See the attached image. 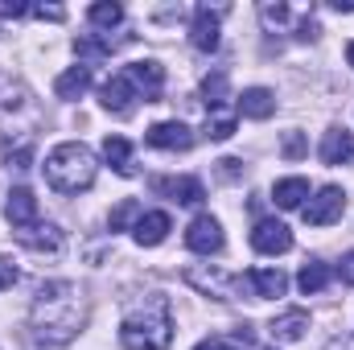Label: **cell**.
Returning <instances> with one entry per match:
<instances>
[{"label":"cell","instance_id":"4dcf8cb0","mask_svg":"<svg viewBox=\"0 0 354 350\" xmlns=\"http://www.w3.org/2000/svg\"><path fill=\"white\" fill-rule=\"evenodd\" d=\"M17 276H21V272H17V264L8 260V256H0V288H12V284H17Z\"/></svg>","mask_w":354,"mask_h":350},{"label":"cell","instance_id":"1f68e13d","mask_svg":"<svg viewBox=\"0 0 354 350\" xmlns=\"http://www.w3.org/2000/svg\"><path fill=\"white\" fill-rule=\"evenodd\" d=\"M33 12H37L41 21H62V17H66V8H58V4H37Z\"/></svg>","mask_w":354,"mask_h":350},{"label":"cell","instance_id":"d4e9b609","mask_svg":"<svg viewBox=\"0 0 354 350\" xmlns=\"http://www.w3.org/2000/svg\"><path fill=\"white\" fill-rule=\"evenodd\" d=\"M202 95H206V107H210V111H214V107H227V75H223V71L206 75Z\"/></svg>","mask_w":354,"mask_h":350},{"label":"cell","instance_id":"ba28073f","mask_svg":"<svg viewBox=\"0 0 354 350\" xmlns=\"http://www.w3.org/2000/svg\"><path fill=\"white\" fill-rule=\"evenodd\" d=\"M218 12H223V8H210V4H202V8L194 12V25H189L194 50H202V54L218 50Z\"/></svg>","mask_w":354,"mask_h":350},{"label":"cell","instance_id":"2e32d148","mask_svg":"<svg viewBox=\"0 0 354 350\" xmlns=\"http://www.w3.org/2000/svg\"><path fill=\"white\" fill-rule=\"evenodd\" d=\"M235 111H239V116H248V120H268V116L276 111V95H272L268 87H248L243 95H239Z\"/></svg>","mask_w":354,"mask_h":350},{"label":"cell","instance_id":"74e56055","mask_svg":"<svg viewBox=\"0 0 354 350\" xmlns=\"http://www.w3.org/2000/svg\"><path fill=\"white\" fill-rule=\"evenodd\" d=\"M264 350H272V347H264Z\"/></svg>","mask_w":354,"mask_h":350},{"label":"cell","instance_id":"d6a6232c","mask_svg":"<svg viewBox=\"0 0 354 350\" xmlns=\"http://www.w3.org/2000/svg\"><path fill=\"white\" fill-rule=\"evenodd\" d=\"M218 165H223V177H231V181H235V177L243 174V161H235V157H223Z\"/></svg>","mask_w":354,"mask_h":350},{"label":"cell","instance_id":"8fae6325","mask_svg":"<svg viewBox=\"0 0 354 350\" xmlns=\"http://www.w3.org/2000/svg\"><path fill=\"white\" fill-rule=\"evenodd\" d=\"M153 190H157V194H169V198L181 202V206H198V202L206 198V190H202L198 177H157Z\"/></svg>","mask_w":354,"mask_h":350},{"label":"cell","instance_id":"5b68a950","mask_svg":"<svg viewBox=\"0 0 354 350\" xmlns=\"http://www.w3.org/2000/svg\"><path fill=\"white\" fill-rule=\"evenodd\" d=\"M252 248L260 256H284L292 248V231L280 223V219H260L256 231H252Z\"/></svg>","mask_w":354,"mask_h":350},{"label":"cell","instance_id":"e0dca14e","mask_svg":"<svg viewBox=\"0 0 354 350\" xmlns=\"http://www.w3.org/2000/svg\"><path fill=\"white\" fill-rule=\"evenodd\" d=\"M305 198H309V181L305 177H284V181L272 185V202L280 210H297V206H305Z\"/></svg>","mask_w":354,"mask_h":350},{"label":"cell","instance_id":"9a60e30c","mask_svg":"<svg viewBox=\"0 0 354 350\" xmlns=\"http://www.w3.org/2000/svg\"><path fill=\"white\" fill-rule=\"evenodd\" d=\"M169 214L165 210H153V214H140V223L132 227L136 231V243L140 248H157V243H165V235H169Z\"/></svg>","mask_w":354,"mask_h":350},{"label":"cell","instance_id":"d6986e66","mask_svg":"<svg viewBox=\"0 0 354 350\" xmlns=\"http://www.w3.org/2000/svg\"><path fill=\"white\" fill-rule=\"evenodd\" d=\"M305 330H309V313L305 309H288V313H280L272 322V338L276 342H297V338H305Z\"/></svg>","mask_w":354,"mask_h":350},{"label":"cell","instance_id":"f546056e","mask_svg":"<svg viewBox=\"0 0 354 350\" xmlns=\"http://www.w3.org/2000/svg\"><path fill=\"white\" fill-rule=\"evenodd\" d=\"M284 157H288V161L305 157V136H301V132H284Z\"/></svg>","mask_w":354,"mask_h":350},{"label":"cell","instance_id":"30bf717a","mask_svg":"<svg viewBox=\"0 0 354 350\" xmlns=\"http://www.w3.org/2000/svg\"><path fill=\"white\" fill-rule=\"evenodd\" d=\"M128 79H132V87L140 91L149 103H153V99H161V91H165V71H161L153 58L132 62V66H128Z\"/></svg>","mask_w":354,"mask_h":350},{"label":"cell","instance_id":"ac0fdd59","mask_svg":"<svg viewBox=\"0 0 354 350\" xmlns=\"http://www.w3.org/2000/svg\"><path fill=\"white\" fill-rule=\"evenodd\" d=\"M185 280H189L194 288H202L206 297H210V293H214V297H231V293H235V284H239V280H235V276H227V272H210V276H206V272H198V268H189V272H185Z\"/></svg>","mask_w":354,"mask_h":350},{"label":"cell","instance_id":"836d02e7","mask_svg":"<svg viewBox=\"0 0 354 350\" xmlns=\"http://www.w3.org/2000/svg\"><path fill=\"white\" fill-rule=\"evenodd\" d=\"M338 276H342L346 284H354V252H351V256H342V268H338Z\"/></svg>","mask_w":354,"mask_h":350},{"label":"cell","instance_id":"cb8c5ba5","mask_svg":"<svg viewBox=\"0 0 354 350\" xmlns=\"http://www.w3.org/2000/svg\"><path fill=\"white\" fill-rule=\"evenodd\" d=\"M235 116H239V111L214 107V111L206 116V136H210V140H227V136H235V124H239Z\"/></svg>","mask_w":354,"mask_h":350},{"label":"cell","instance_id":"3957f363","mask_svg":"<svg viewBox=\"0 0 354 350\" xmlns=\"http://www.w3.org/2000/svg\"><path fill=\"white\" fill-rule=\"evenodd\" d=\"M95 153L79 140H66L58 149H50L46 157V181L58 190V194H83L95 185Z\"/></svg>","mask_w":354,"mask_h":350},{"label":"cell","instance_id":"6da1fadb","mask_svg":"<svg viewBox=\"0 0 354 350\" xmlns=\"http://www.w3.org/2000/svg\"><path fill=\"white\" fill-rule=\"evenodd\" d=\"M83 326V293L71 284V280H50L37 288V301H33V334L37 342H50V347H62L79 334Z\"/></svg>","mask_w":354,"mask_h":350},{"label":"cell","instance_id":"7c38bea8","mask_svg":"<svg viewBox=\"0 0 354 350\" xmlns=\"http://www.w3.org/2000/svg\"><path fill=\"white\" fill-rule=\"evenodd\" d=\"M132 99H136V87H132V79H128V75L107 79L103 91H99V103H103L107 111H115V116H128V111H132Z\"/></svg>","mask_w":354,"mask_h":350},{"label":"cell","instance_id":"44dd1931","mask_svg":"<svg viewBox=\"0 0 354 350\" xmlns=\"http://www.w3.org/2000/svg\"><path fill=\"white\" fill-rule=\"evenodd\" d=\"M87 87H91V66H71L66 75H58L54 95L58 99H79V95H87Z\"/></svg>","mask_w":354,"mask_h":350},{"label":"cell","instance_id":"4fadbf2b","mask_svg":"<svg viewBox=\"0 0 354 350\" xmlns=\"http://www.w3.org/2000/svg\"><path fill=\"white\" fill-rule=\"evenodd\" d=\"M322 161L326 165H351L354 161V136L346 128H330L322 136Z\"/></svg>","mask_w":354,"mask_h":350},{"label":"cell","instance_id":"277c9868","mask_svg":"<svg viewBox=\"0 0 354 350\" xmlns=\"http://www.w3.org/2000/svg\"><path fill=\"white\" fill-rule=\"evenodd\" d=\"M342 210H346V194L338 185H322L317 198H309V206H301V214H305L309 227H330V223L342 219Z\"/></svg>","mask_w":354,"mask_h":350},{"label":"cell","instance_id":"8d00e7d4","mask_svg":"<svg viewBox=\"0 0 354 350\" xmlns=\"http://www.w3.org/2000/svg\"><path fill=\"white\" fill-rule=\"evenodd\" d=\"M342 350H354V342H342Z\"/></svg>","mask_w":354,"mask_h":350},{"label":"cell","instance_id":"4316f807","mask_svg":"<svg viewBox=\"0 0 354 350\" xmlns=\"http://www.w3.org/2000/svg\"><path fill=\"white\" fill-rule=\"evenodd\" d=\"M128 223H140V202H136V198H124V202L111 210V231H124Z\"/></svg>","mask_w":354,"mask_h":350},{"label":"cell","instance_id":"603a6c76","mask_svg":"<svg viewBox=\"0 0 354 350\" xmlns=\"http://www.w3.org/2000/svg\"><path fill=\"white\" fill-rule=\"evenodd\" d=\"M326 284H330V268H326L322 260H309L305 268H301V272H297V288H301L305 297H313V293H322Z\"/></svg>","mask_w":354,"mask_h":350},{"label":"cell","instance_id":"e575fe53","mask_svg":"<svg viewBox=\"0 0 354 350\" xmlns=\"http://www.w3.org/2000/svg\"><path fill=\"white\" fill-rule=\"evenodd\" d=\"M194 350H235L231 342H223V338H206V342H198Z\"/></svg>","mask_w":354,"mask_h":350},{"label":"cell","instance_id":"ffe728a7","mask_svg":"<svg viewBox=\"0 0 354 350\" xmlns=\"http://www.w3.org/2000/svg\"><path fill=\"white\" fill-rule=\"evenodd\" d=\"M17 239L25 243V248H33V252H58L62 248V231L58 227H25V231H17Z\"/></svg>","mask_w":354,"mask_h":350},{"label":"cell","instance_id":"52a82bcc","mask_svg":"<svg viewBox=\"0 0 354 350\" xmlns=\"http://www.w3.org/2000/svg\"><path fill=\"white\" fill-rule=\"evenodd\" d=\"M145 140L153 145V149H169V153H185L189 145H194V132L181 124V120H161V124H153L149 132H145Z\"/></svg>","mask_w":354,"mask_h":350},{"label":"cell","instance_id":"9c48e42d","mask_svg":"<svg viewBox=\"0 0 354 350\" xmlns=\"http://www.w3.org/2000/svg\"><path fill=\"white\" fill-rule=\"evenodd\" d=\"M4 214H8V223H12L17 231H25V227H33V223H37V198H33V190H25V185H17V190H8V202H4Z\"/></svg>","mask_w":354,"mask_h":350},{"label":"cell","instance_id":"f1b7e54d","mask_svg":"<svg viewBox=\"0 0 354 350\" xmlns=\"http://www.w3.org/2000/svg\"><path fill=\"white\" fill-rule=\"evenodd\" d=\"M260 17H264V25H284L288 21V4H260Z\"/></svg>","mask_w":354,"mask_h":350},{"label":"cell","instance_id":"83f0119b","mask_svg":"<svg viewBox=\"0 0 354 350\" xmlns=\"http://www.w3.org/2000/svg\"><path fill=\"white\" fill-rule=\"evenodd\" d=\"M75 54H83V58H107L111 54V42H103V37H79L75 42Z\"/></svg>","mask_w":354,"mask_h":350},{"label":"cell","instance_id":"7402d4cb","mask_svg":"<svg viewBox=\"0 0 354 350\" xmlns=\"http://www.w3.org/2000/svg\"><path fill=\"white\" fill-rule=\"evenodd\" d=\"M103 157H107V165L120 177L132 174V145H128L124 136H107V140H103Z\"/></svg>","mask_w":354,"mask_h":350},{"label":"cell","instance_id":"5bb4252c","mask_svg":"<svg viewBox=\"0 0 354 350\" xmlns=\"http://www.w3.org/2000/svg\"><path fill=\"white\" fill-rule=\"evenodd\" d=\"M243 284H248L256 297L272 301V297H284V288H288V276H284L280 268H256V272H248V276H243Z\"/></svg>","mask_w":354,"mask_h":350},{"label":"cell","instance_id":"8992f818","mask_svg":"<svg viewBox=\"0 0 354 350\" xmlns=\"http://www.w3.org/2000/svg\"><path fill=\"white\" fill-rule=\"evenodd\" d=\"M185 248L198 252V256H214V252H223V227H218V219L198 214V219L189 223V231H185Z\"/></svg>","mask_w":354,"mask_h":350},{"label":"cell","instance_id":"484cf974","mask_svg":"<svg viewBox=\"0 0 354 350\" xmlns=\"http://www.w3.org/2000/svg\"><path fill=\"white\" fill-rule=\"evenodd\" d=\"M91 25H99V29H111V25H120L124 21V8L120 4H111V0H99V4H91Z\"/></svg>","mask_w":354,"mask_h":350},{"label":"cell","instance_id":"7a4b0ae2","mask_svg":"<svg viewBox=\"0 0 354 350\" xmlns=\"http://www.w3.org/2000/svg\"><path fill=\"white\" fill-rule=\"evenodd\" d=\"M124 350H169L174 342V313L165 297H149L140 309H132L120 326Z\"/></svg>","mask_w":354,"mask_h":350},{"label":"cell","instance_id":"d590c367","mask_svg":"<svg viewBox=\"0 0 354 350\" xmlns=\"http://www.w3.org/2000/svg\"><path fill=\"white\" fill-rule=\"evenodd\" d=\"M346 62H351V66H354V42H351V46H346Z\"/></svg>","mask_w":354,"mask_h":350}]
</instances>
